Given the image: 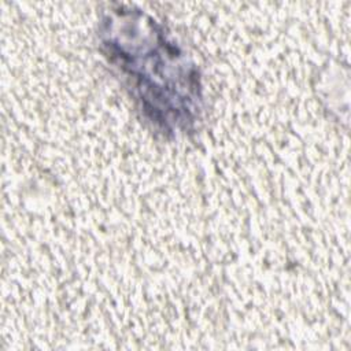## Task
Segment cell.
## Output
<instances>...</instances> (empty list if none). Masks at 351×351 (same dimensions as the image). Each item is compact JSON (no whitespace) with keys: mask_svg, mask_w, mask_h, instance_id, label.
<instances>
[{"mask_svg":"<svg viewBox=\"0 0 351 351\" xmlns=\"http://www.w3.org/2000/svg\"><path fill=\"white\" fill-rule=\"evenodd\" d=\"M99 40L155 129L166 136L195 129L203 104L200 71L163 25L141 10L112 4L101 15Z\"/></svg>","mask_w":351,"mask_h":351,"instance_id":"obj_1","label":"cell"}]
</instances>
